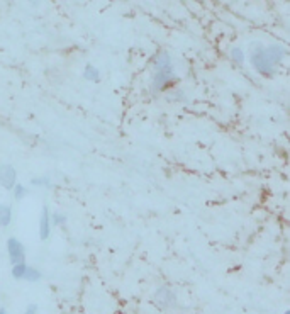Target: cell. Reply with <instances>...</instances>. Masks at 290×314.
<instances>
[{"label": "cell", "instance_id": "7c38bea8", "mask_svg": "<svg viewBox=\"0 0 290 314\" xmlns=\"http://www.w3.org/2000/svg\"><path fill=\"white\" fill-rule=\"evenodd\" d=\"M83 75H85L87 80H92V82H97L99 76H100L99 70L95 67H92V65H88V67L85 68V73H83Z\"/></svg>", "mask_w": 290, "mask_h": 314}, {"label": "cell", "instance_id": "7a4b0ae2", "mask_svg": "<svg viewBox=\"0 0 290 314\" xmlns=\"http://www.w3.org/2000/svg\"><path fill=\"white\" fill-rule=\"evenodd\" d=\"M173 82H175L173 68H170V70H154L151 89L156 90V92H161V90H165L166 87H170Z\"/></svg>", "mask_w": 290, "mask_h": 314}, {"label": "cell", "instance_id": "5bb4252c", "mask_svg": "<svg viewBox=\"0 0 290 314\" xmlns=\"http://www.w3.org/2000/svg\"><path fill=\"white\" fill-rule=\"evenodd\" d=\"M231 58L234 60L236 63H244V53H243V49L241 48H234L233 51H231Z\"/></svg>", "mask_w": 290, "mask_h": 314}, {"label": "cell", "instance_id": "30bf717a", "mask_svg": "<svg viewBox=\"0 0 290 314\" xmlns=\"http://www.w3.org/2000/svg\"><path fill=\"white\" fill-rule=\"evenodd\" d=\"M41 279V272L36 268H31V267H27L26 268V273H24V279L22 280H29V282H36V280Z\"/></svg>", "mask_w": 290, "mask_h": 314}, {"label": "cell", "instance_id": "5b68a950", "mask_svg": "<svg viewBox=\"0 0 290 314\" xmlns=\"http://www.w3.org/2000/svg\"><path fill=\"white\" fill-rule=\"evenodd\" d=\"M15 179H17V172L10 165H2L0 167V185L5 189H12L15 185Z\"/></svg>", "mask_w": 290, "mask_h": 314}, {"label": "cell", "instance_id": "4fadbf2b", "mask_svg": "<svg viewBox=\"0 0 290 314\" xmlns=\"http://www.w3.org/2000/svg\"><path fill=\"white\" fill-rule=\"evenodd\" d=\"M12 189H14V197H15V199H17V201L24 199V197L27 195V189H26L24 185H21V184H15V185L12 187Z\"/></svg>", "mask_w": 290, "mask_h": 314}, {"label": "cell", "instance_id": "6da1fadb", "mask_svg": "<svg viewBox=\"0 0 290 314\" xmlns=\"http://www.w3.org/2000/svg\"><path fill=\"white\" fill-rule=\"evenodd\" d=\"M252 65L263 76H273V73H275V65L270 62L263 46H256L252 51Z\"/></svg>", "mask_w": 290, "mask_h": 314}, {"label": "cell", "instance_id": "ffe728a7", "mask_svg": "<svg viewBox=\"0 0 290 314\" xmlns=\"http://www.w3.org/2000/svg\"><path fill=\"white\" fill-rule=\"evenodd\" d=\"M117 314H122V312H117Z\"/></svg>", "mask_w": 290, "mask_h": 314}, {"label": "cell", "instance_id": "3957f363", "mask_svg": "<svg viewBox=\"0 0 290 314\" xmlns=\"http://www.w3.org/2000/svg\"><path fill=\"white\" fill-rule=\"evenodd\" d=\"M154 302L161 309H168V307L175 306L177 299H175V294L168 287H160L154 294Z\"/></svg>", "mask_w": 290, "mask_h": 314}, {"label": "cell", "instance_id": "8fae6325", "mask_svg": "<svg viewBox=\"0 0 290 314\" xmlns=\"http://www.w3.org/2000/svg\"><path fill=\"white\" fill-rule=\"evenodd\" d=\"M26 268H27V265H26L24 262H21V263H15V265H14V268H12V275H14V279H24Z\"/></svg>", "mask_w": 290, "mask_h": 314}, {"label": "cell", "instance_id": "277c9868", "mask_svg": "<svg viewBox=\"0 0 290 314\" xmlns=\"http://www.w3.org/2000/svg\"><path fill=\"white\" fill-rule=\"evenodd\" d=\"M7 251H9V257H10V262H12L14 265H15V263L24 262L26 251H24V246H22V243L19 240L10 238L7 241Z\"/></svg>", "mask_w": 290, "mask_h": 314}, {"label": "cell", "instance_id": "9a60e30c", "mask_svg": "<svg viewBox=\"0 0 290 314\" xmlns=\"http://www.w3.org/2000/svg\"><path fill=\"white\" fill-rule=\"evenodd\" d=\"M31 184L36 185V187H48L49 185V179L48 177H37V179H32Z\"/></svg>", "mask_w": 290, "mask_h": 314}, {"label": "cell", "instance_id": "d6986e66", "mask_svg": "<svg viewBox=\"0 0 290 314\" xmlns=\"http://www.w3.org/2000/svg\"><path fill=\"white\" fill-rule=\"evenodd\" d=\"M285 314H290V311H285Z\"/></svg>", "mask_w": 290, "mask_h": 314}, {"label": "cell", "instance_id": "ac0fdd59", "mask_svg": "<svg viewBox=\"0 0 290 314\" xmlns=\"http://www.w3.org/2000/svg\"><path fill=\"white\" fill-rule=\"evenodd\" d=\"M0 314H7V311H5V309H0Z\"/></svg>", "mask_w": 290, "mask_h": 314}, {"label": "cell", "instance_id": "52a82bcc", "mask_svg": "<svg viewBox=\"0 0 290 314\" xmlns=\"http://www.w3.org/2000/svg\"><path fill=\"white\" fill-rule=\"evenodd\" d=\"M49 233H51V219H49L48 207H44L41 214V221H39V236H41L43 241H46L49 238Z\"/></svg>", "mask_w": 290, "mask_h": 314}, {"label": "cell", "instance_id": "9c48e42d", "mask_svg": "<svg viewBox=\"0 0 290 314\" xmlns=\"http://www.w3.org/2000/svg\"><path fill=\"white\" fill-rule=\"evenodd\" d=\"M10 221H12V209L0 204V226L5 228V226L10 224Z\"/></svg>", "mask_w": 290, "mask_h": 314}, {"label": "cell", "instance_id": "8992f818", "mask_svg": "<svg viewBox=\"0 0 290 314\" xmlns=\"http://www.w3.org/2000/svg\"><path fill=\"white\" fill-rule=\"evenodd\" d=\"M153 67L154 70H170L173 68V63H171V56L168 54V51H158L153 56Z\"/></svg>", "mask_w": 290, "mask_h": 314}, {"label": "cell", "instance_id": "e0dca14e", "mask_svg": "<svg viewBox=\"0 0 290 314\" xmlns=\"http://www.w3.org/2000/svg\"><path fill=\"white\" fill-rule=\"evenodd\" d=\"M24 314H36V306H29L27 307V311Z\"/></svg>", "mask_w": 290, "mask_h": 314}, {"label": "cell", "instance_id": "2e32d148", "mask_svg": "<svg viewBox=\"0 0 290 314\" xmlns=\"http://www.w3.org/2000/svg\"><path fill=\"white\" fill-rule=\"evenodd\" d=\"M65 223V216H60V214H56V216L53 218V224H63Z\"/></svg>", "mask_w": 290, "mask_h": 314}, {"label": "cell", "instance_id": "ba28073f", "mask_svg": "<svg viewBox=\"0 0 290 314\" xmlns=\"http://www.w3.org/2000/svg\"><path fill=\"white\" fill-rule=\"evenodd\" d=\"M265 51H266V54H268V58H270V62L275 65L278 63H282V60L285 58V48L283 46H280V45H272V46H268V48H265Z\"/></svg>", "mask_w": 290, "mask_h": 314}]
</instances>
